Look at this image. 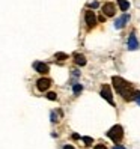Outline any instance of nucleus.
<instances>
[{
  "instance_id": "nucleus-1",
  "label": "nucleus",
  "mask_w": 140,
  "mask_h": 149,
  "mask_svg": "<svg viewBox=\"0 0 140 149\" xmlns=\"http://www.w3.org/2000/svg\"><path fill=\"white\" fill-rule=\"evenodd\" d=\"M111 81H113V86H115L116 92L125 101H134V100H137L139 96H140V92L139 91H134L133 87L128 84V81H125L122 77H113Z\"/></svg>"
},
{
  "instance_id": "nucleus-2",
  "label": "nucleus",
  "mask_w": 140,
  "mask_h": 149,
  "mask_svg": "<svg viewBox=\"0 0 140 149\" xmlns=\"http://www.w3.org/2000/svg\"><path fill=\"white\" fill-rule=\"evenodd\" d=\"M107 136L113 140L115 143H118V142H120L122 140V137H124V128H122L120 125H115V127H111L110 128V131L107 133Z\"/></svg>"
},
{
  "instance_id": "nucleus-3",
  "label": "nucleus",
  "mask_w": 140,
  "mask_h": 149,
  "mask_svg": "<svg viewBox=\"0 0 140 149\" xmlns=\"http://www.w3.org/2000/svg\"><path fill=\"white\" fill-rule=\"evenodd\" d=\"M101 96L104 100H106L109 104H115V101H113V93H111V89H110V86H107V84H104L102 87H101Z\"/></svg>"
},
{
  "instance_id": "nucleus-4",
  "label": "nucleus",
  "mask_w": 140,
  "mask_h": 149,
  "mask_svg": "<svg viewBox=\"0 0 140 149\" xmlns=\"http://www.w3.org/2000/svg\"><path fill=\"white\" fill-rule=\"evenodd\" d=\"M84 18H86V24H87V27H89V29H92V27L97 26V17H95L93 11H86Z\"/></svg>"
},
{
  "instance_id": "nucleus-5",
  "label": "nucleus",
  "mask_w": 140,
  "mask_h": 149,
  "mask_svg": "<svg viewBox=\"0 0 140 149\" xmlns=\"http://www.w3.org/2000/svg\"><path fill=\"white\" fill-rule=\"evenodd\" d=\"M50 86H51V80H50V78H39V80L36 81V87L41 92L47 91Z\"/></svg>"
},
{
  "instance_id": "nucleus-6",
  "label": "nucleus",
  "mask_w": 140,
  "mask_h": 149,
  "mask_svg": "<svg viewBox=\"0 0 140 149\" xmlns=\"http://www.w3.org/2000/svg\"><path fill=\"white\" fill-rule=\"evenodd\" d=\"M33 68H35V71H38L39 74H47L50 71V68L47 63H44V62H35L33 63Z\"/></svg>"
},
{
  "instance_id": "nucleus-7",
  "label": "nucleus",
  "mask_w": 140,
  "mask_h": 149,
  "mask_svg": "<svg viewBox=\"0 0 140 149\" xmlns=\"http://www.w3.org/2000/svg\"><path fill=\"white\" fill-rule=\"evenodd\" d=\"M115 12H116V8H115V5H113V3H106V5L102 6V14L104 15L113 17V15H115Z\"/></svg>"
},
{
  "instance_id": "nucleus-8",
  "label": "nucleus",
  "mask_w": 140,
  "mask_h": 149,
  "mask_svg": "<svg viewBox=\"0 0 140 149\" xmlns=\"http://www.w3.org/2000/svg\"><path fill=\"white\" fill-rule=\"evenodd\" d=\"M137 48H139L137 38H136L134 33H131L130 38H128V50H130V51H134V50H137Z\"/></svg>"
},
{
  "instance_id": "nucleus-9",
  "label": "nucleus",
  "mask_w": 140,
  "mask_h": 149,
  "mask_svg": "<svg viewBox=\"0 0 140 149\" xmlns=\"http://www.w3.org/2000/svg\"><path fill=\"white\" fill-rule=\"evenodd\" d=\"M128 21H130V15L124 14V15L120 17V18H118V20L115 21V27H116V29H122V27H124V26H125Z\"/></svg>"
},
{
  "instance_id": "nucleus-10",
  "label": "nucleus",
  "mask_w": 140,
  "mask_h": 149,
  "mask_svg": "<svg viewBox=\"0 0 140 149\" xmlns=\"http://www.w3.org/2000/svg\"><path fill=\"white\" fill-rule=\"evenodd\" d=\"M74 62L78 65V66H84L86 65V57L83 56V54H74Z\"/></svg>"
},
{
  "instance_id": "nucleus-11",
  "label": "nucleus",
  "mask_w": 140,
  "mask_h": 149,
  "mask_svg": "<svg viewBox=\"0 0 140 149\" xmlns=\"http://www.w3.org/2000/svg\"><path fill=\"white\" fill-rule=\"evenodd\" d=\"M118 5L120 8V11H128V8H130V3L127 0H118Z\"/></svg>"
},
{
  "instance_id": "nucleus-12",
  "label": "nucleus",
  "mask_w": 140,
  "mask_h": 149,
  "mask_svg": "<svg viewBox=\"0 0 140 149\" xmlns=\"http://www.w3.org/2000/svg\"><path fill=\"white\" fill-rule=\"evenodd\" d=\"M72 91H74V93H75V95H78V93H80V92L83 91V86H81V84H74Z\"/></svg>"
},
{
  "instance_id": "nucleus-13",
  "label": "nucleus",
  "mask_w": 140,
  "mask_h": 149,
  "mask_svg": "<svg viewBox=\"0 0 140 149\" xmlns=\"http://www.w3.org/2000/svg\"><path fill=\"white\" fill-rule=\"evenodd\" d=\"M81 140L84 142V145L86 146H91L92 143H93V140H92V137H81Z\"/></svg>"
},
{
  "instance_id": "nucleus-14",
  "label": "nucleus",
  "mask_w": 140,
  "mask_h": 149,
  "mask_svg": "<svg viewBox=\"0 0 140 149\" xmlns=\"http://www.w3.org/2000/svg\"><path fill=\"white\" fill-rule=\"evenodd\" d=\"M54 57L59 59V60H65V59H68V54H65V53H56Z\"/></svg>"
},
{
  "instance_id": "nucleus-15",
  "label": "nucleus",
  "mask_w": 140,
  "mask_h": 149,
  "mask_svg": "<svg viewBox=\"0 0 140 149\" xmlns=\"http://www.w3.org/2000/svg\"><path fill=\"white\" fill-rule=\"evenodd\" d=\"M47 98H48L50 101H56V100H57V95H56L54 92H48V93H47Z\"/></svg>"
},
{
  "instance_id": "nucleus-16",
  "label": "nucleus",
  "mask_w": 140,
  "mask_h": 149,
  "mask_svg": "<svg viewBox=\"0 0 140 149\" xmlns=\"http://www.w3.org/2000/svg\"><path fill=\"white\" fill-rule=\"evenodd\" d=\"M93 149H107L106 146H104V145H95V148Z\"/></svg>"
},
{
  "instance_id": "nucleus-17",
  "label": "nucleus",
  "mask_w": 140,
  "mask_h": 149,
  "mask_svg": "<svg viewBox=\"0 0 140 149\" xmlns=\"http://www.w3.org/2000/svg\"><path fill=\"white\" fill-rule=\"evenodd\" d=\"M57 119H56V115H54V113H51V122H56Z\"/></svg>"
},
{
  "instance_id": "nucleus-18",
  "label": "nucleus",
  "mask_w": 140,
  "mask_h": 149,
  "mask_svg": "<svg viewBox=\"0 0 140 149\" xmlns=\"http://www.w3.org/2000/svg\"><path fill=\"white\" fill-rule=\"evenodd\" d=\"M63 149H75V148H74V146H71V145H65V146H63Z\"/></svg>"
},
{
  "instance_id": "nucleus-19",
  "label": "nucleus",
  "mask_w": 140,
  "mask_h": 149,
  "mask_svg": "<svg viewBox=\"0 0 140 149\" xmlns=\"http://www.w3.org/2000/svg\"><path fill=\"white\" fill-rule=\"evenodd\" d=\"M113 149H125V148H124V146H120V145H116V146L113 148Z\"/></svg>"
},
{
  "instance_id": "nucleus-20",
  "label": "nucleus",
  "mask_w": 140,
  "mask_h": 149,
  "mask_svg": "<svg viewBox=\"0 0 140 149\" xmlns=\"http://www.w3.org/2000/svg\"><path fill=\"white\" fill-rule=\"evenodd\" d=\"M91 6H92V8H97V6H98V3H97V2H93V3H91Z\"/></svg>"
},
{
  "instance_id": "nucleus-21",
  "label": "nucleus",
  "mask_w": 140,
  "mask_h": 149,
  "mask_svg": "<svg viewBox=\"0 0 140 149\" xmlns=\"http://www.w3.org/2000/svg\"><path fill=\"white\" fill-rule=\"evenodd\" d=\"M136 101H137V104H140V96H139V98H137Z\"/></svg>"
}]
</instances>
